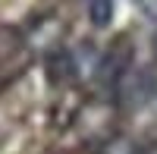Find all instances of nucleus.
Here are the masks:
<instances>
[{"instance_id": "1", "label": "nucleus", "mask_w": 157, "mask_h": 154, "mask_svg": "<svg viewBox=\"0 0 157 154\" xmlns=\"http://www.w3.org/2000/svg\"><path fill=\"white\" fill-rule=\"evenodd\" d=\"M85 10H88L91 25H98V29H104L113 19V0H85Z\"/></svg>"}, {"instance_id": "2", "label": "nucleus", "mask_w": 157, "mask_h": 154, "mask_svg": "<svg viewBox=\"0 0 157 154\" xmlns=\"http://www.w3.org/2000/svg\"><path fill=\"white\" fill-rule=\"evenodd\" d=\"M104 154H141L129 138H113V142L104 145Z\"/></svg>"}, {"instance_id": "3", "label": "nucleus", "mask_w": 157, "mask_h": 154, "mask_svg": "<svg viewBox=\"0 0 157 154\" xmlns=\"http://www.w3.org/2000/svg\"><path fill=\"white\" fill-rule=\"evenodd\" d=\"M151 154H157V148H154V151H151Z\"/></svg>"}]
</instances>
